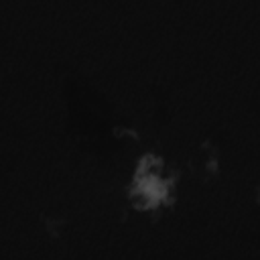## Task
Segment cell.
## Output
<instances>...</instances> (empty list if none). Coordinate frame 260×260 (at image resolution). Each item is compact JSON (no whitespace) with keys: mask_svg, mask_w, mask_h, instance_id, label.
<instances>
[{"mask_svg":"<svg viewBox=\"0 0 260 260\" xmlns=\"http://www.w3.org/2000/svg\"><path fill=\"white\" fill-rule=\"evenodd\" d=\"M179 177L167 167L162 154H140L126 183V201L138 213H156L177 197Z\"/></svg>","mask_w":260,"mask_h":260,"instance_id":"1","label":"cell"}]
</instances>
